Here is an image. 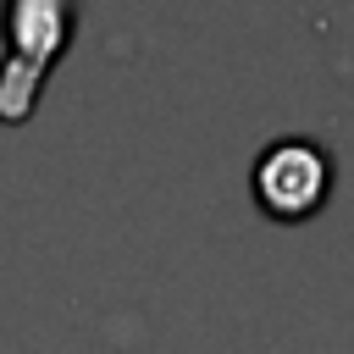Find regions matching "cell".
Here are the masks:
<instances>
[{"label":"cell","instance_id":"7a4b0ae2","mask_svg":"<svg viewBox=\"0 0 354 354\" xmlns=\"http://www.w3.org/2000/svg\"><path fill=\"white\" fill-rule=\"evenodd\" d=\"M249 183H254V199H260L266 216L299 221V216L321 210V199H326V188H332V160H326V149L310 144V138H277V144H266V149L254 155Z\"/></svg>","mask_w":354,"mask_h":354},{"label":"cell","instance_id":"6da1fadb","mask_svg":"<svg viewBox=\"0 0 354 354\" xmlns=\"http://www.w3.org/2000/svg\"><path fill=\"white\" fill-rule=\"evenodd\" d=\"M72 11L61 0H11L0 11L6 55H0V122H22L39 100L50 61L66 50Z\"/></svg>","mask_w":354,"mask_h":354}]
</instances>
